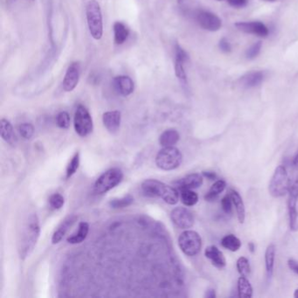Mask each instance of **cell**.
<instances>
[{"label": "cell", "mask_w": 298, "mask_h": 298, "mask_svg": "<svg viewBox=\"0 0 298 298\" xmlns=\"http://www.w3.org/2000/svg\"><path fill=\"white\" fill-rule=\"evenodd\" d=\"M236 26L241 32L254 34L259 37H267L269 33V28L263 23L259 21L238 22L236 23Z\"/></svg>", "instance_id": "cell-13"}, {"label": "cell", "mask_w": 298, "mask_h": 298, "mask_svg": "<svg viewBox=\"0 0 298 298\" xmlns=\"http://www.w3.org/2000/svg\"><path fill=\"white\" fill-rule=\"evenodd\" d=\"M180 199L184 206H193L199 201V196L195 191L190 189H184L180 191Z\"/></svg>", "instance_id": "cell-29"}, {"label": "cell", "mask_w": 298, "mask_h": 298, "mask_svg": "<svg viewBox=\"0 0 298 298\" xmlns=\"http://www.w3.org/2000/svg\"><path fill=\"white\" fill-rule=\"evenodd\" d=\"M229 4L235 8H242L247 5L248 0H228Z\"/></svg>", "instance_id": "cell-40"}, {"label": "cell", "mask_w": 298, "mask_h": 298, "mask_svg": "<svg viewBox=\"0 0 298 298\" xmlns=\"http://www.w3.org/2000/svg\"><path fill=\"white\" fill-rule=\"evenodd\" d=\"M115 89L120 95L128 96L132 94L135 85L131 78L126 75H119L114 79Z\"/></svg>", "instance_id": "cell-17"}, {"label": "cell", "mask_w": 298, "mask_h": 298, "mask_svg": "<svg viewBox=\"0 0 298 298\" xmlns=\"http://www.w3.org/2000/svg\"><path fill=\"white\" fill-rule=\"evenodd\" d=\"M264 80V74L261 71H254L241 77V84L246 88H254L261 84Z\"/></svg>", "instance_id": "cell-22"}, {"label": "cell", "mask_w": 298, "mask_h": 298, "mask_svg": "<svg viewBox=\"0 0 298 298\" xmlns=\"http://www.w3.org/2000/svg\"><path fill=\"white\" fill-rule=\"evenodd\" d=\"M238 297L251 298L253 297V287L246 276H240L238 279Z\"/></svg>", "instance_id": "cell-27"}, {"label": "cell", "mask_w": 298, "mask_h": 298, "mask_svg": "<svg viewBox=\"0 0 298 298\" xmlns=\"http://www.w3.org/2000/svg\"><path fill=\"white\" fill-rule=\"evenodd\" d=\"M144 194L151 198H161L169 205H176L179 200L177 188L165 184L157 179H147L141 185Z\"/></svg>", "instance_id": "cell-2"}, {"label": "cell", "mask_w": 298, "mask_h": 298, "mask_svg": "<svg viewBox=\"0 0 298 298\" xmlns=\"http://www.w3.org/2000/svg\"><path fill=\"white\" fill-rule=\"evenodd\" d=\"M40 222L37 215L30 214L23 222L18 239V251L22 260L29 257L40 237Z\"/></svg>", "instance_id": "cell-1"}, {"label": "cell", "mask_w": 298, "mask_h": 298, "mask_svg": "<svg viewBox=\"0 0 298 298\" xmlns=\"http://www.w3.org/2000/svg\"><path fill=\"white\" fill-rule=\"evenodd\" d=\"M49 205L51 206L52 208L54 209L59 210L64 206V203H65V199L61 194L60 193H54L49 197Z\"/></svg>", "instance_id": "cell-35"}, {"label": "cell", "mask_w": 298, "mask_h": 298, "mask_svg": "<svg viewBox=\"0 0 298 298\" xmlns=\"http://www.w3.org/2000/svg\"><path fill=\"white\" fill-rule=\"evenodd\" d=\"M261 49V42H257L254 43L253 46H251L250 48H248L246 53V56L247 59H254L255 57H257L258 55L260 54Z\"/></svg>", "instance_id": "cell-38"}, {"label": "cell", "mask_w": 298, "mask_h": 298, "mask_svg": "<svg viewBox=\"0 0 298 298\" xmlns=\"http://www.w3.org/2000/svg\"><path fill=\"white\" fill-rule=\"evenodd\" d=\"M179 1H181V0H179Z\"/></svg>", "instance_id": "cell-49"}, {"label": "cell", "mask_w": 298, "mask_h": 298, "mask_svg": "<svg viewBox=\"0 0 298 298\" xmlns=\"http://www.w3.org/2000/svg\"><path fill=\"white\" fill-rule=\"evenodd\" d=\"M179 133L178 132L176 129H166L161 134V136H159V144L163 147L174 146L179 142Z\"/></svg>", "instance_id": "cell-23"}, {"label": "cell", "mask_w": 298, "mask_h": 298, "mask_svg": "<svg viewBox=\"0 0 298 298\" xmlns=\"http://www.w3.org/2000/svg\"><path fill=\"white\" fill-rule=\"evenodd\" d=\"M264 1H267V2H274V1H276V0H264Z\"/></svg>", "instance_id": "cell-47"}, {"label": "cell", "mask_w": 298, "mask_h": 298, "mask_svg": "<svg viewBox=\"0 0 298 298\" xmlns=\"http://www.w3.org/2000/svg\"><path fill=\"white\" fill-rule=\"evenodd\" d=\"M123 173L119 168H112L103 173L94 185L96 194H104L121 183Z\"/></svg>", "instance_id": "cell-6"}, {"label": "cell", "mask_w": 298, "mask_h": 298, "mask_svg": "<svg viewBox=\"0 0 298 298\" xmlns=\"http://www.w3.org/2000/svg\"><path fill=\"white\" fill-rule=\"evenodd\" d=\"M179 246L185 255L195 256L201 250L202 239L195 231L185 230L179 237Z\"/></svg>", "instance_id": "cell-7"}, {"label": "cell", "mask_w": 298, "mask_h": 298, "mask_svg": "<svg viewBox=\"0 0 298 298\" xmlns=\"http://www.w3.org/2000/svg\"><path fill=\"white\" fill-rule=\"evenodd\" d=\"M1 136L2 138L11 145H15L17 144V136L14 132L13 127L11 122L3 118L1 120Z\"/></svg>", "instance_id": "cell-21"}, {"label": "cell", "mask_w": 298, "mask_h": 298, "mask_svg": "<svg viewBox=\"0 0 298 298\" xmlns=\"http://www.w3.org/2000/svg\"><path fill=\"white\" fill-rule=\"evenodd\" d=\"M183 161L180 151L174 146L164 147L156 157V165L159 169L173 171L179 167Z\"/></svg>", "instance_id": "cell-5"}, {"label": "cell", "mask_w": 298, "mask_h": 298, "mask_svg": "<svg viewBox=\"0 0 298 298\" xmlns=\"http://www.w3.org/2000/svg\"><path fill=\"white\" fill-rule=\"evenodd\" d=\"M120 111H108L103 115V125L111 133L118 132L121 125Z\"/></svg>", "instance_id": "cell-15"}, {"label": "cell", "mask_w": 298, "mask_h": 298, "mask_svg": "<svg viewBox=\"0 0 298 298\" xmlns=\"http://www.w3.org/2000/svg\"><path fill=\"white\" fill-rule=\"evenodd\" d=\"M184 61L181 60L175 59V73L177 77L181 81L186 82V73L184 70Z\"/></svg>", "instance_id": "cell-36"}, {"label": "cell", "mask_w": 298, "mask_h": 298, "mask_svg": "<svg viewBox=\"0 0 298 298\" xmlns=\"http://www.w3.org/2000/svg\"><path fill=\"white\" fill-rule=\"evenodd\" d=\"M70 116L66 111L60 112L56 117V123L61 129H68L70 126Z\"/></svg>", "instance_id": "cell-34"}, {"label": "cell", "mask_w": 298, "mask_h": 298, "mask_svg": "<svg viewBox=\"0 0 298 298\" xmlns=\"http://www.w3.org/2000/svg\"><path fill=\"white\" fill-rule=\"evenodd\" d=\"M74 126L75 132L82 137L89 136L92 132L93 120L89 111L83 106L79 105L74 113Z\"/></svg>", "instance_id": "cell-8"}, {"label": "cell", "mask_w": 298, "mask_h": 298, "mask_svg": "<svg viewBox=\"0 0 298 298\" xmlns=\"http://www.w3.org/2000/svg\"><path fill=\"white\" fill-rule=\"evenodd\" d=\"M113 29L116 44H123L129 37V28L123 23L116 22L113 26Z\"/></svg>", "instance_id": "cell-26"}, {"label": "cell", "mask_w": 298, "mask_h": 298, "mask_svg": "<svg viewBox=\"0 0 298 298\" xmlns=\"http://www.w3.org/2000/svg\"><path fill=\"white\" fill-rule=\"evenodd\" d=\"M206 298H216V294H215V291H214V289H210V290H208V291H206Z\"/></svg>", "instance_id": "cell-43"}, {"label": "cell", "mask_w": 298, "mask_h": 298, "mask_svg": "<svg viewBox=\"0 0 298 298\" xmlns=\"http://www.w3.org/2000/svg\"><path fill=\"white\" fill-rule=\"evenodd\" d=\"M221 246L225 247L226 249L231 251V252H236L239 250L241 247V241L239 240V238H237L234 235H228L225 236L221 239Z\"/></svg>", "instance_id": "cell-28"}, {"label": "cell", "mask_w": 298, "mask_h": 298, "mask_svg": "<svg viewBox=\"0 0 298 298\" xmlns=\"http://www.w3.org/2000/svg\"><path fill=\"white\" fill-rule=\"evenodd\" d=\"M287 170L284 166L276 167L269 184V191L274 198H281L289 193L291 188Z\"/></svg>", "instance_id": "cell-3"}, {"label": "cell", "mask_w": 298, "mask_h": 298, "mask_svg": "<svg viewBox=\"0 0 298 298\" xmlns=\"http://www.w3.org/2000/svg\"><path fill=\"white\" fill-rule=\"evenodd\" d=\"M196 20L203 29L216 32L221 27V20L217 15L208 11H199L196 14Z\"/></svg>", "instance_id": "cell-11"}, {"label": "cell", "mask_w": 298, "mask_h": 298, "mask_svg": "<svg viewBox=\"0 0 298 298\" xmlns=\"http://www.w3.org/2000/svg\"><path fill=\"white\" fill-rule=\"evenodd\" d=\"M218 1H222V0H218Z\"/></svg>", "instance_id": "cell-48"}, {"label": "cell", "mask_w": 298, "mask_h": 298, "mask_svg": "<svg viewBox=\"0 0 298 298\" xmlns=\"http://www.w3.org/2000/svg\"><path fill=\"white\" fill-rule=\"evenodd\" d=\"M248 248H249V250H250L251 253H254V250H255V246H254V243H248Z\"/></svg>", "instance_id": "cell-44"}, {"label": "cell", "mask_w": 298, "mask_h": 298, "mask_svg": "<svg viewBox=\"0 0 298 298\" xmlns=\"http://www.w3.org/2000/svg\"><path fill=\"white\" fill-rule=\"evenodd\" d=\"M202 184L203 175H200L199 173L189 174L175 183L176 187L180 191L184 190V189L194 190V189L200 187Z\"/></svg>", "instance_id": "cell-14"}, {"label": "cell", "mask_w": 298, "mask_h": 298, "mask_svg": "<svg viewBox=\"0 0 298 298\" xmlns=\"http://www.w3.org/2000/svg\"><path fill=\"white\" fill-rule=\"evenodd\" d=\"M294 298H298V289H297L294 292Z\"/></svg>", "instance_id": "cell-46"}, {"label": "cell", "mask_w": 298, "mask_h": 298, "mask_svg": "<svg viewBox=\"0 0 298 298\" xmlns=\"http://www.w3.org/2000/svg\"><path fill=\"white\" fill-rule=\"evenodd\" d=\"M77 221V217L75 215H69L59 225L57 228L53 237H52V243L53 244H58L63 239L68 229L74 225V222Z\"/></svg>", "instance_id": "cell-18"}, {"label": "cell", "mask_w": 298, "mask_h": 298, "mask_svg": "<svg viewBox=\"0 0 298 298\" xmlns=\"http://www.w3.org/2000/svg\"><path fill=\"white\" fill-rule=\"evenodd\" d=\"M202 175L203 177L206 178L209 180H214L217 178L216 173H214V172H203Z\"/></svg>", "instance_id": "cell-42"}, {"label": "cell", "mask_w": 298, "mask_h": 298, "mask_svg": "<svg viewBox=\"0 0 298 298\" xmlns=\"http://www.w3.org/2000/svg\"><path fill=\"white\" fill-rule=\"evenodd\" d=\"M80 166V153L76 152L75 154L73 156V158L70 160V162L68 163V165L66 166V179H69L72 177L75 173L77 172L78 168Z\"/></svg>", "instance_id": "cell-32"}, {"label": "cell", "mask_w": 298, "mask_h": 298, "mask_svg": "<svg viewBox=\"0 0 298 298\" xmlns=\"http://www.w3.org/2000/svg\"><path fill=\"white\" fill-rule=\"evenodd\" d=\"M276 247L275 244H269L266 248L265 252V267L267 278L270 280L272 278L276 261Z\"/></svg>", "instance_id": "cell-19"}, {"label": "cell", "mask_w": 298, "mask_h": 298, "mask_svg": "<svg viewBox=\"0 0 298 298\" xmlns=\"http://www.w3.org/2000/svg\"><path fill=\"white\" fill-rule=\"evenodd\" d=\"M134 201V198L131 195H127L120 198V199H113L110 201V206L114 209L119 208H124L127 206H130Z\"/></svg>", "instance_id": "cell-31"}, {"label": "cell", "mask_w": 298, "mask_h": 298, "mask_svg": "<svg viewBox=\"0 0 298 298\" xmlns=\"http://www.w3.org/2000/svg\"><path fill=\"white\" fill-rule=\"evenodd\" d=\"M32 1H33V0H32Z\"/></svg>", "instance_id": "cell-50"}, {"label": "cell", "mask_w": 298, "mask_h": 298, "mask_svg": "<svg viewBox=\"0 0 298 298\" xmlns=\"http://www.w3.org/2000/svg\"><path fill=\"white\" fill-rule=\"evenodd\" d=\"M229 194L232 198L233 204L236 210L238 221L239 223H243L246 218V209H245V205L243 202L242 198L239 195V192L236 190H230Z\"/></svg>", "instance_id": "cell-20"}, {"label": "cell", "mask_w": 298, "mask_h": 298, "mask_svg": "<svg viewBox=\"0 0 298 298\" xmlns=\"http://www.w3.org/2000/svg\"><path fill=\"white\" fill-rule=\"evenodd\" d=\"M89 231V225L87 222H81L78 227L77 232L67 238V242L70 244H79L84 240Z\"/></svg>", "instance_id": "cell-25"}, {"label": "cell", "mask_w": 298, "mask_h": 298, "mask_svg": "<svg viewBox=\"0 0 298 298\" xmlns=\"http://www.w3.org/2000/svg\"><path fill=\"white\" fill-rule=\"evenodd\" d=\"M288 266H289V268H290L293 272L296 273V274H298V261H295L293 259H290V260L288 261Z\"/></svg>", "instance_id": "cell-41"}, {"label": "cell", "mask_w": 298, "mask_h": 298, "mask_svg": "<svg viewBox=\"0 0 298 298\" xmlns=\"http://www.w3.org/2000/svg\"><path fill=\"white\" fill-rule=\"evenodd\" d=\"M219 47L223 53H229V52H231V49H232L231 45L229 43V41L226 40V39L221 40L220 43H219Z\"/></svg>", "instance_id": "cell-39"}, {"label": "cell", "mask_w": 298, "mask_h": 298, "mask_svg": "<svg viewBox=\"0 0 298 298\" xmlns=\"http://www.w3.org/2000/svg\"><path fill=\"white\" fill-rule=\"evenodd\" d=\"M293 164L296 167H298V154L295 157L294 160H293Z\"/></svg>", "instance_id": "cell-45"}, {"label": "cell", "mask_w": 298, "mask_h": 298, "mask_svg": "<svg viewBox=\"0 0 298 298\" xmlns=\"http://www.w3.org/2000/svg\"><path fill=\"white\" fill-rule=\"evenodd\" d=\"M287 205L291 230L298 231V180L291 185Z\"/></svg>", "instance_id": "cell-9"}, {"label": "cell", "mask_w": 298, "mask_h": 298, "mask_svg": "<svg viewBox=\"0 0 298 298\" xmlns=\"http://www.w3.org/2000/svg\"><path fill=\"white\" fill-rule=\"evenodd\" d=\"M205 256L211 261L212 264L219 269H224L227 265V261L224 254L216 246L211 245L206 247Z\"/></svg>", "instance_id": "cell-16"}, {"label": "cell", "mask_w": 298, "mask_h": 298, "mask_svg": "<svg viewBox=\"0 0 298 298\" xmlns=\"http://www.w3.org/2000/svg\"><path fill=\"white\" fill-rule=\"evenodd\" d=\"M226 186H227L226 181L223 180V179L216 181L211 186L209 191L206 192V194L205 195V199L208 202H213L214 200H216L219 198V196L221 195V193L224 191Z\"/></svg>", "instance_id": "cell-24"}, {"label": "cell", "mask_w": 298, "mask_h": 298, "mask_svg": "<svg viewBox=\"0 0 298 298\" xmlns=\"http://www.w3.org/2000/svg\"><path fill=\"white\" fill-rule=\"evenodd\" d=\"M86 15L91 36L96 41H99L103 37V16L97 1H89L86 8Z\"/></svg>", "instance_id": "cell-4"}, {"label": "cell", "mask_w": 298, "mask_h": 298, "mask_svg": "<svg viewBox=\"0 0 298 298\" xmlns=\"http://www.w3.org/2000/svg\"><path fill=\"white\" fill-rule=\"evenodd\" d=\"M80 64L78 62L72 63L66 70L65 77L63 80V89L66 92L73 91L80 80Z\"/></svg>", "instance_id": "cell-12"}, {"label": "cell", "mask_w": 298, "mask_h": 298, "mask_svg": "<svg viewBox=\"0 0 298 298\" xmlns=\"http://www.w3.org/2000/svg\"><path fill=\"white\" fill-rule=\"evenodd\" d=\"M18 130L21 137L26 140L31 139L34 134V127L33 124L28 122H24L22 124H20L18 128Z\"/></svg>", "instance_id": "cell-33"}, {"label": "cell", "mask_w": 298, "mask_h": 298, "mask_svg": "<svg viewBox=\"0 0 298 298\" xmlns=\"http://www.w3.org/2000/svg\"><path fill=\"white\" fill-rule=\"evenodd\" d=\"M236 268L240 276H246V277L250 276L251 267L249 261L247 260V258L244 257V256L239 257L236 262Z\"/></svg>", "instance_id": "cell-30"}, {"label": "cell", "mask_w": 298, "mask_h": 298, "mask_svg": "<svg viewBox=\"0 0 298 298\" xmlns=\"http://www.w3.org/2000/svg\"><path fill=\"white\" fill-rule=\"evenodd\" d=\"M171 220L179 229H191L194 224V216L190 210L185 207H176L171 213Z\"/></svg>", "instance_id": "cell-10"}, {"label": "cell", "mask_w": 298, "mask_h": 298, "mask_svg": "<svg viewBox=\"0 0 298 298\" xmlns=\"http://www.w3.org/2000/svg\"><path fill=\"white\" fill-rule=\"evenodd\" d=\"M233 206H234V204H233L232 198L230 194H228V195L225 196L224 198H222L221 207L226 214H229L232 213Z\"/></svg>", "instance_id": "cell-37"}]
</instances>
